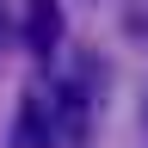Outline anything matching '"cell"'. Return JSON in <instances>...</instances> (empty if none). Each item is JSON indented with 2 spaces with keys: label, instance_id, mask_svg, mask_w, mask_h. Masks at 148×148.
Listing matches in <instances>:
<instances>
[{
  "label": "cell",
  "instance_id": "cell-1",
  "mask_svg": "<svg viewBox=\"0 0 148 148\" xmlns=\"http://www.w3.org/2000/svg\"><path fill=\"white\" fill-rule=\"evenodd\" d=\"M92 111H99V80L80 74V80L62 86V99L49 111V142H86L92 136Z\"/></svg>",
  "mask_w": 148,
  "mask_h": 148
},
{
  "label": "cell",
  "instance_id": "cell-2",
  "mask_svg": "<svg viewBox=\"0 0 148 148\" xmlns=\"http://www.w3.org/2000/svg\"><path fill=\"white\" fill-rule=\"evenodd\" d=\"M62 43V0H25V49L49 56Z\"/></svg>",
  "mask_w": 148,
  "mask_h": 148
},
{
  "label": "cell",
  "instance_id": "cell-3",
  "mask_svg": "<svg viewBox=\"0 0 148 148\" xmlns=\"http://www.w3.org/2000/svg\"><path fill=\"white\" fill-rule=\"evenodd\" d=\"M43 142H49V105H43V99H18L12 148H43Z\"/></svg>",
  "mask_w": 148,
  "mask_h": 148
}]
</instances>
